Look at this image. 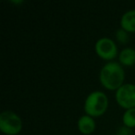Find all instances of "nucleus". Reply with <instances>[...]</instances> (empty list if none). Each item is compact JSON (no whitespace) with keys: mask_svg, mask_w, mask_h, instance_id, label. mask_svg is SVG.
<instances>
[{"mask_svg":"<svg viewBox=\"0 0 135 135\" xmlns=\"http://www.w3.org/2000/svg\"><path fill=\"white\" fill-rule=\"evenodd\" d=\"M101 84L110 91L118 90L123 85L125 72L121 65L117 62H109L102 68L99 74Z\"/></svg>","mask_w":135,"mask_h":135,"instance_id":"f257e3e1","label":"nucleus"},{"mask_svg":"<svg viewBox=\"0 0 135 135\" xmlns=\"http://www.w3.org/2000/svg\"><path fill=\"white\" fill-rule=\"evenodd\" d=\"M108 107V99L105 93L101 91L92 92L84 102V111L86 115L95 118L105 114Z\"/></svg>","mask_w":135,"mask_h":135,"instance_id":"f03ea898","label":"nucleus"},{"mask_svg":"<svg viewBox=\"0 0 135 135\" xmlns=\"http://www.w3.org/2000/svg\"><path fill=\"white\" fill-rule=\"evenodd\" d=\"M0 129L6 135H17L22 129V120L13 111L5 110L0 114Z\"/></svg>","mask_w":135,"mask_h":135,"instance_id":"7ed1b4c3","label":"nucleus"},{"mask_svg":"<svg viewBox=\"0 0 135 135\" xmlns=\"http://www.w3.org/2000/svg\"><path fill=\"white\" fill-rule=\"evenodd\" d=\"M116 101L126 110L135 108V84L126 83L116 91Z\"/></svg>","mask_w":135,"mask_h":135,"instance_id":"20e7f679","label":"nucleus"},{"mask_svg":"<svg viewBox=\"0 0 135 135\" xmlns=\"http://www.w3.org/2000/svg\"><path fill=\"white\" fill-rule=\"evenodd\" d=\"M94 49L96 55L104 60H112L118 56V46L110 38H100L95 43Z\"/></svg>","mask_w":135,"mask_h":135,"instance_id":"39448f33","label":"nucleus"},{"mask_svg":"<svg viewBox=\"0 0 135 135\" xmlns=\"http://www.w3.org/2000/svg\"><path fill=\"white\" fill-rule=\"evenodd\" d=\"M95 127L96 124L94 119L88 115L81 116L78 120V129L80 132L84 135H89L93 133L95 129Z\"/></svg>","mask_w":135,"mask_h":135,"instance_id":"423d86ee","label":"nucleus"},{"mask_svg":"<svg viewBox=\"0 0 135 135\" xmlns=\"http://www.w3.org/2000/svg\"><path fill=\"white\" fill-rule=\"evenodd\" d=\"M120 26L127 32H135V10H129L122 15Z\"/></svg>","mask_w":135,"mask_h":135,"instance_id":"0eeeda50","label":"nucleus"},{"mask_svg":"<svg viewBox=\"0 0 135 135\" xmlns=\"http://www.w3.org/2000/svg\"><path fill=\"white\" fill-rule=\"evenodd\" d=\"M118 59L121 65L131 67L135 64V50L131 47L124 48L118 55Z\"/></svg>","mask_w":135,"mask_h":135,"instance_id":"6e6552de","label":"nucleus"},{"mask_svg":"<svg viewBox=\"0 0 135 135\" xmlns=\"http://www.w3.org/2000/svg\"><path fill=\"white\" fill-rule=\"evenodd\" d=\"M122 121H123L124 126L129 128L135 127V108L128 109L124 112L123 117H122Z\"/></svg>","mask_w":135,"mask_h":135,"instance_id":"1a4fd4ad","label":"nucleus"},{"mask_svg":"<svg viewBox=\"0 0 135 135\" xmlns=\"http://www.w3.org/2000/svg\"><path fill=\"white\" fill-rule=\"evenodd\" d=\"M116 38L118 40V43L122 44H127L129 40V34L126 31H124L123 29H118V31L116 32Z\"/></svg>","mask_w":135,"mask_h":135,"instance_id":"9d476101","label":"nucleus"},{"mask_svg":"<svg viewBox=\"0 0 135 135\" xmlns=\"http://www.w3.org/2000/svg\"><path fill=\"white\" fill-rule=\"evenodd\" d=\"M116 135H132V131L129 128L123 126V127H120L118 129Z\"/></svg>","mask_w":135,"mask_h":135,"instance_id":"9b49d317","label":"nucleus"}]
</instances>
